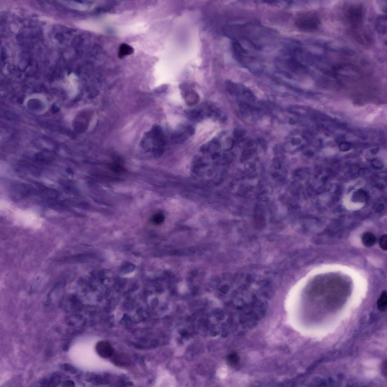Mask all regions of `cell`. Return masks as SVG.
Returning <instances> with one entry per match:
<instances>
[{
	"mask_svg": "<svg viewBox=\"0 0 387 387\" xmlns=\"http://www.w3.org/2000/svg\"><path fill=\"white\" fill-rule=\"evenodd\" d=\"M295 25L300 30L312 32L318 29L321 24L320 19L315 12L307 11L300 12L296 17Z\"/></svg>",
	"mask_w": 387,
	"mask_h": 387,
	"instance_id": "6da1fadb",
	"label": "cell"
},
{
	"mask_svg": "<svg viewBox=\"0 0 387 387\" xmlns=\"http://www.w3.org/2000/svg\"><path fill=\"white\" fill-rule=\"evenodd\" d=\"M346 19L353 27L357 28L363 23L364 10L362 5L355 4L349 5L345 12Z\"/></svg>",
	"mask_w": 387,
	"mask_h": 387,
	"instance_id": "7a4b0ae2",
	"label": "cell"
},
{
	"mask_svg": "<svg viewBox=\"0 0 387 387\" xmlns=\"http://www.w3.org/2000/svg\"><path fill=\"white\" fill-rule=\"evenodd\" d=\"M97 353L102 358H106L112 356L114 349L110 343L106 341H99L96 345Z\"/></svg>",
	"mask_w": 387,
	"mask_h": 387,
	"instance_id": "3957f363",
	"label": "cell"
},
{
	"mask_svg": "<svg viewBox=\"0 0 387 387\" xmlns=\"http://www.w3.org/2000/svg\"><path fill=\"white\" fill-rule=\"evenodd\" d=\"M376 29L378 33L382 35L386 34V17L385 15H381L377 19L376 22Z\"/></svg>",
	"mask_w": 387,
	"mask_h": 387,
	"instance_id": "277c9868",
	"label": "cell"
},
{
	"mask_svg": "<svg viewBox=\"0 0 387 387\" xmlns=\"http://www.w3.org/2000/svg\"><path fill=\"white\" fill-rule=\"evenodd\" d=\"M184 98L186 104L190 106H192L197 104L200 100L199 94L193 90L187 93Z\"/></svg>",
	"mask_w": 387,
	"mask_h": 387,
	"instance_id": "5b68a950",
	"label": "cell"
},
{
	"mask_svg": "<svg viewBox=\"0 0 387 387\" xmlns=\"http://www.w3.org/2000/svg\"><path fill=\"white\" fill-rule=\"evenodd\" d=\"M361 240L363 245L368 247L373 246L377 241L375 236L370 232L364 233L362 236Z\"/></svg>",
	"mask_w": 387,
	"mask_h": 387,
	"instance_id": "8992f818",
	"label": "cell"
},
{
	"mask_svg": "<svg viewBox=\"0 0 387 387\" xmlns=\"http://www.w3.org/2000/svg\"><path fill=\"white\" fill-rule=\"evenodd\" d=\"M62 376L59 374H53L48 380H44L42 381L41 384L44 386H56L61 383Z\"/></svg>",
	"mask_w": 387,
	"mask_h": 387,
	"instance_id": "52a82bcc",
	"label": "cell"
},
{
	"mask_svg": "<svg viewBox=\"0 0 387 387\" xmlns=\"http://www.w3.org/2000/svg\"><path fill=\"white\" fill-rule=\"evenodd\" d=\"M134 52V49L130 45L126 44H121L119 49L118 56L119 58L122 59L126 56L131 55Z\"/></svg>",
	"mask_w": 387,
	"mask_h": 387,
	"instance_id": "ba28073f",
	"label": "cell"
},
{
	"mask_svg": "<svg viewBox=\"0 0 387 387\" xmlns=\"http://www.w3.org/2000/svg\"><path fill=\"white\" fill-rule=\"evenodd\" d=\"M387 305V293L386 291H383L381 295L377 301V307L379 311H384L386 310Z\"/></svg>",
	"mask_w": 387,
	"mask_h": 387,
	"instance_id": "9c48e42d",
	"label": "cell"
},
{
	"mask_svg": "<svg viewBox=\"0 0 387 387\" xmlns=\"http://www.w3.org/2000/svg\"><path fill=\"white\" fill-rule=\"evenodd\" d=\"M186 133H177L173 136L172 140L175 142L177 144H183L186 140L188 136Z\"/></svg>",
	"mask_w": 387,
	"mask_h": 387,
	"instance_id": "30bf717a",
	"label": "cell"
},
{
	"mask_svg": "<svg viewBox=\"0 0 387 387\" xmlns=\"http://www.w3.org/2000/svg\"><path fill=\"white\" fill-rule=\"evenodd\" d=\"M226 88L228 92L231 94H237L238 93V88L236 84L230 81L226 83Z\"/></svg>",
	"mask_w": 387,
	"mask_h": 387,
	"instance_id": "8fae6325",
	"label": "cell"
},
{
	"mask_svg": "<svg viewBox=\"0 0 387 387\" xmlns=\"http://www.w3.org/2000/svg\"><path fill=\"white\" fill-rule=\"evenodd\" d=\"M188 115L190 116V119L194 120H196L202 119L203 114L202 111L200 110H193L189 111Z\"/></svg>",
	"mask_w": 387,
	"mask_h": 387,
	"instance_id": "7c38bea8",
	"label": "cell"
},
{
	"mask_svg": "<svg viewBox=\"0 0 387 387\" xmlns=\"http://www.w3.org/2000/svg\"><path fill=\"white\" fill-rule=\"evenodd\" d=\"M60 367L63 370L66 372L70 373L71 374H74L76 372V369L71 365L67 364V363H64V364H61Z\"/></svg>",
	"mask_w": 387,
	"mask_h": 387,
	"instance_id": "4fadbf2b",
	"label": "cell"
},
{
	"mask_svg": "<svg viewBox=\"0 0 387 387\" xmlns=\"http://www.w3.org/2000/svg\"><path fill=\"white\" fill-rule=\"evenodd\" d=\"M164 215L162 214L158 213L153 215L152 218V221L155 224H160L163 222L164 220Z\"/></svg>",
	"mask_w": 387,
	"mask_h": 387,
	"instance_id": "5bb4252c",
	"label": "cell"
},
{
	"mask_svg": "<svg viewBox=\"0 0 387 387\" xmlns=\"http://www.w3.org/2000/svg\"><path fill=\"white\" fill-rule=\"evenodd\" d=\"M386 234L382 236L379 240V243L380 247L383 250L386 251L387 250V240Z\"/></svg>",
	"mask_w": 387,
	"mask_h": 387,
	"instance_id": "9a60e30c",
	"label": "cell"
},
{
	"mask_svg": "<svg viewBox=\"0 0 387 387\" xmlns=\"http://www.w3.org/2000/svg\"><path fill=\"white\" fill-rule=\"evenodd\" d=\"M234 144V141L230 138H226L223 143V147L226 149H232Z\"/></svg>",
	"mask_w": 387,
	"mask_h": 387,
	"instance_id": "2e32d148",
	"label": "cell"
},
{
	"mask_svg": "<svg viewBox=\"0 0 387 387\" xmlns=\"http://www.w3.org/2000/svg\"><path fill=\"white\" fill-rule=\"evenodd\" d=\"M246 133V132L244 130L237 129L234 131V136L236 138H240L244 136Z\"/></svg>",
	"mask_w": 387,
	"mask_h": 387,
	"instance_id": "e0dca14e",
	"label": "cell"
},
{
	"mask_svg": "<svg viewBox=\"0 0 387 387\" xmlns=\"http://www.w3.org/2000/svg\"><path fill=\"white\" fill-rule=\"evenodd\" d=\"M185 132L187 134L190 136H193L195 134L196 130L194 127L191 126H187L185 129Z\"/></svg>",
	"mask_w": 387,
	"mask_h": 387,
	"instance_id": "ac0fdd59",
	"label": "cell"
},
{
	"mask_svg": "<svg viewBox=\"0 0 387 387\" xmlns=\"http://www.w3.org/2000/svg\"><path fill=\"white\" fill-rule=\"evenodd\" d=\"M75 386V383L72 380H67L63 382L62 386L71 387Z\"/></svg>",
	"mask_w": 387,
	"mask_h": 387,
	"instance_id": "d6986e66",
	"label": "cell"
},
{
	"mask_svg": "<svg viewBox=\"0 0 387 387\" xmlns=\"http://www.w3.org/2000/svg\"><path fill=\"white\" fill-rule=\"evenodd\" d=\"M243 95L248 99H250V100L253 99L254 96H253L252 92L249 90H245L243 92Z\"/></svg>",
	"mask_w": 387,
	"mask_h": 387,
	"instance_id": "ffe728a7",
	"label": "cell"
},
{
	"mask_svg": "<svg viewBox=\"0 0 387 387\" xmlns=\"http://www.w3.org/2000/svg\"><path fill=\"white\" fill-rule=\"evenodd\" d=\"M168 87V86L167 85H163L160 86V87H159L158 89H157V91L158 92L162 93L165 92V91L167 89Z\"/></svg>",
	"mask_w": 387,
	"mask_h": 387,
	"instance_id": "44dd1931",
	"label": "cell"
},
{
	"mask_svg": "<svg viewBox=\"0 0 387 387\" xmlns=\"http://www.w3.org/2000/svg\"><path fill=\"white\" fill-rule=\"evenodd\" d=\"M209 149H210V148H209L208 144H204V145L201 146L200 148L201 151L203 152V153L207 152L209 150Z\"/></svg>",
	"mask_w": 387,
	"mask_h": 387,
	"instance_id": "7402d4cb",
	"label": "cell"
},
{
	"mask_svg": "<svg viewBox=\"0 0 387 387\" xmlns=\"http://www.w3.org/2000/svg\"><path fill=\"white\" fill-rule=\"evenodd\" d=\"M301 141L299 138H293L291 141V144L293 145H297L300 144Z\"/></svg>",
	"mask_w": 387,
	"mask_h": 387,
	"instance_id": "603a6c76",
	"label": "cell"
},
{
	"mask_svg": "<svg viewBox=\"0 0 387 387\" xmlns=\"http://www.w3.org/2000/svg\"><path fill=\"white\" fill-rule=\"evenodd\" d=\"M253 144H254L253 141L252 140L249 141H248L247 143V146H251L253 145Z\"/></svg>",
	"mask_w": 387,
	"mask_h": 387,
	"instance_id": "cb8c5ba5",
	"label": "cell"
}]
</instances>
